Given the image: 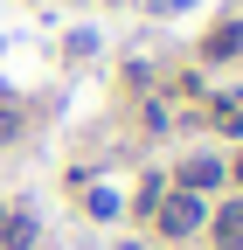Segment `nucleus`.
<instances>
[{
	"label": "nucleus",
	"instance_id": "nucleus-6",
	"mask_svg": "<svg viewBox=\"0 0 243 250\" xmlns=\"http://www.w3.org/2000/svg\"><path fill=\"white\" fill-rule=\"evenodd\" d=\"M208 125L229 132V139H243V90H223V98L208 104Z\"/></svg>",
	"mask_w": 243,
	"mask_h": 250
},
{
	"label": "nucleus",
	"instance_id": "nucleus-2",
	"mask_svg": "<svg viewBox=\"0 0 243 250\" xmlns=\"http://www.w3.org/2000/svg\"><path fill=\"white\" fill-rule=\"evenodd\" d=\"M174 188H188V195H223V188H229V167L216 160V153H195V160H181V174H174Z\"/></svg>",
	"mask_w": 243,
	"mask_h": 250
},
{
	"label": "nucleus",
	"instance_id": "nucleus-7",
	"mask_svg": "<svg viewBox=\"0 0 243 250\" xmlns=\"http://www.w3.org/2000/svg\"><path fill=\"white\" fill-rule=\"evenodd\" d=\"M167 195V188L160 181H139V195H132V215H139V223H146V215H153V202Z\"/></svg>",
	"mask_w": 243,
	"mask_h": 250
},
{
	"label": "nucleus",
	"instance_id": "nucleus-3",
	"mask_svg": "<svg viewBox=\"0 0 243 250\" xmlns=\"http://www.w3.org/2000/svg\"><path fill=\"white\" fill-rule=\"evenodd\" d=\"M208 243H216V250H243V195H236V188L223 202H208Z\"/></svg>",
	"mask_w": 243,
	"mask_h": 250
},
{
	"label": "nucleus",
	"instance_id": "nucleus-4",
	"mask_svg": "<svg viewBox=\"0 0 243 250\" xmlns=\"http://www.w3.org/2000/svg\"><path fill=\"white\" fill-rule=\"evenodd\" d=\"M243 56V21H223L202 35V62H236Z\"/></svg>",
	"mask_w": 243,
	"mask_h": 250
},
{
	"label": "nucleus",
	"instance_id": "nucleus-1",
	"mask_svg": "<svg viewBox=\"0 0 243 250\" xmlns=\"http://www.w3.org/2000/svg\"><path fill=\"white\" fill-rule=\"evenodd\" d=\"M167 243H188V236H202L208 229V202L202 195H188V188H167V195L153 202V215H146Z\"/></svg>",
	"mask_w": 243,
	"mask_h": 250
},
{
	"label": "nucleus",
	"instance_id": "nucleus-5",
	"mask_svg": "<svg viewBox=\"0 0 243 250\" xmlns=\"http://www.w3.org/2000/svg\"><path fill=\"white\" fill-rule=\"evenodd\" d=\"M35 243V215L28 208H0V250H28Z\"/></svg>",
	"mask_w": 243,
	"mask_h": 250
},
{
	"label": "nucleus",
	"instance_id": "nucleus-8",
	"mask_svg": "<svg viewBox=\"0 0 243 250\" xmlns=\"http://www.w3.org/2000/svg\"><path fill=\"white\" fill-rule=\"evenodd\" d=\"M223 167H229V188L243 195V146H236V160H223Z\"/></svg>",
	"mask_w": 243,
	"mask_h": 250
}]
</instances>
